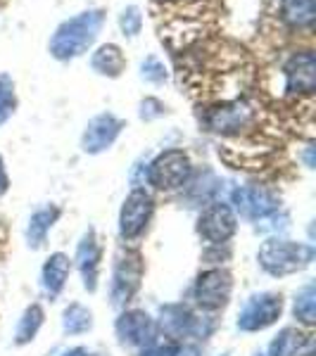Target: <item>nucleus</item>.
<instances>
[{
  "mask_svg": "<svg viewBox=\"0 0 316 356\" xmlns=\"http://www.w3.org/2000/svg\"><path fill=\"white\" fill-rule=\"evenodd\" d=\"M102 24V13L100 10H90V13H84L74 19L65 22L57 33L50 41V53L60 60H67V57H74L79 53H84L93 38L97 36V29Z\"/></svg>",
  "mask_w": 316,
  "mask_h": 356,
  "instance_id": "f257e3e1",
  "label": "nucleus"
},
{
  "mask_svg": "<svg viewBox=\"0 0 316 356\" xmlns=\"http://www.w3.org/2000/svg\"><path fill=\"white\" fill-rule=\"evenodd\" d=\"M188 174H191V162L179 150L164 152L157 162L152 164L150 178L157 188H179L186 183Z\"/></svg>",
  "mask_w": 316,
  "mask_h": 356,
  "instance_id": "f03ea898",
  "label": "nucleus"
},
{
  "mask_svg": "<svg viewBox=\"0 0 316 356\" xmlns=\"http://www.w3.org/2000/svg\"><path fill=\"white\" fill-rule=\"evenodd\" d=\"M255 119V110L248 102H231V105H221L210 112L207 124L212 131H221V134H231V131H240L252 124Z\"/></svg>",
  "mask_w": 316,
  "mask_h": 356,
  "instance_id": "7ed1b4c3",
  "label": "nucleus"
},
{
  "mask_svg": "<svg viewBox=\"0 0 316 356\" xmlns=\"http://www.w3.org/2000/svg\"><path fill=\"white\" fill-rule=\"evenodd\" d=\"M285 79H288L290 93H312L316 81V62L312 53H300L290 57L285 65Z\"/></svg>",
  "mask_w": 316,
  "mask_h": 356,
  "instance_id": "20e7f679",
  "label": "nucleus"
},
{
  "mask_svg": "<svg viewBox=\"0 0 316 356\" xmlns=\"http://www.w3.org/2000/svg\"><path fill=\"white\" fill-rule=\"evenodd\" d=\"M152 211V200L148 197L143 191H136L129 197V202L124 207V214H122V231L124 235H136L145 226L148 216Z\"/></svg>",
  "mask_w": 316,
  "mask_h": 356,
  "instance_id": "39448f33",
  "label": "nucleus"
},
{
  "mask_svg": "<svg viewBox=\"0 0 316 356\" xmlns=\"http://www.w3.org/2000/svg\"><path fill=\"white\" fill-rule=\"evenodd\" d=\"M119 134V122L114 117H97L93 124L88 126V131H86V150L90 152H97L102 150V147H107L110 143L114 140V136Z\"/></svg>",
  "mask_w": 316,
  "mask_h": 356,
  "instance_id": "423d86ee",
  "label": "nucleus"
},
{
  "mask_svg": "<svg viewBox=\"0 0 316 356\" xmlns=\"http://www.w3.org/2000/svg\"><path fill=\"white\" fill-rule=\"evenodd\" d=\"M228 295V275L221 271H212L207 273L205 278H200L198 285V297L205 307H216V304H223Z\"/></svg>",
  "mask_w": 316,
  "mask_h": 356,
  "instance_id": "0eeeda50",
  "label": "nucleus"
},
{
  "mask_svg": "<svg viewBox=\"0 0 316 356\" xmlns=\"http://www.w3.org/2000/svg\"><path fill=\"white\" fill-rule=\"evenodd\" d=\"M200 231H203L207 238L212 240H223L228 238L233 231V219H231V211L226 207H212L210 211L200 219Z\"/></svg>",
  "mask_w": 316,
  "mask_h": 356,
  "instance_id": "6e6552de",
  "label": "nucleus"
},
{
  "mask_svg": "<svg viewBox=\"0 0 316 356\" xmlns=\"http://www.w3.org/2000/svg\"><path fill=\"white\" fill-rule=\"evenodd\" d=\"M281 15L292 26H309L316 15L314 0H283L281 3Z\"/></svg>",
  "mask_w": 316,
  "mask_h": 356,
  "instance_id": "1a4fd4ad",
  "label": "nucleus"
},
{
  "mask_svg": "<svg viewBox=\"0 0 316 356\" xmlns=\"http://www.w3.org/2000/svg\"><path fill=\"white\" fill-rule=\"evenodd\" d=\"M93 67L100 74H110V76H117L124 69V55L117 45H102L100 50L93 57Z\"/></svg>",
  "mask_w": 316,
  "mask_h": 356,
  "instance_id": "9d476101",
  "label": "nucleus"
},
{
  "mask_svg": "<svg viewBox=\"0 0 316 356\" xmlns=\"http://www.w3.org/2000/svg\"><path fill=\"white\" fill-rule=\"evenodd\" d=\"M15 97H13V86H10L8 79H0V122L13 112Z\"/></svg>",
  "mask_w": 316,
  "mask_h": 356,
  "instance_id": "9b49d317",
  "label": "nucleus"
},
{
  "mask_svg": "<svg viewBox=\"0 0 316 356\" xmlns=\"http://www.w3.org/2000/svg\"><path fill=\"white\" fill-rule=\"evenodd\" d=\"M122 29H124L126 33H129V36L138 33V29H141V15H138L136 8H129L122 15Z\"/></svg>",
  "mask_w": 316,
  "mask_h": 356,
  "instance_id": "f8f14e48",
  "label": "nucleus"
},
{
  "mask_svg": "<svg viewBox=\"0 0 316 356\" xmlns=\"http://www.w3.org/2000/svg\"><path fill=\"white\" fill-rule=\"evenodd\" d=\"M143 76L152 79V81H162V79L166 76L164 72V65L159 60H155V57H150V60L143 65Z\"/></svg>",
  "mask_w": 316,
  "mask_h": 356,
  "instance_id": "ddd939ff",
  "label": "nucleus"
},
{
  "mask_svg": "<svg viewBox=\"0 0 316 356\" xmlns=\"http://www.w3.org/2000/svg\"><path fill=\"white\" fill-rule=\"evenodd\" d=\"M5 186H8V178H5V174H3V166H0V193L5 191Z\"/></svg>",
  "mask_w": 316,
  "mask_h": 356,
  "instance_id": "4468645a",
  "label": "nucleus"
}]
</instances>
